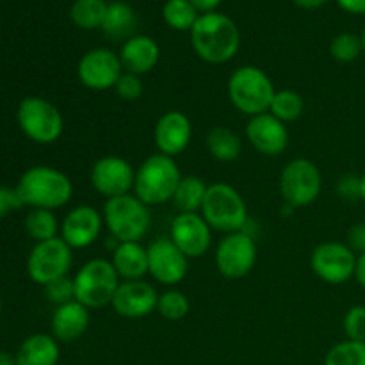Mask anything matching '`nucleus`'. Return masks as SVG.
<instances>
[{"mask_svg":"<svg viewBox=\"0 0 365 365\" xmlns=\"http://www.w3.org/2000/svg\"><path fill=\"white\" fill-rule=\"evenodd\" d=\"M191 45L196 56L210 64H225L237 56L241 32L232 18L223 13L200 14L191 29Z\"/></svg>","mask_w":365,"mask_h":365,"instance_id":"nucleus-1","label":"nucleus"},{"mask_svg":"<svg viewBox=\"0 0 365 365\" xmlns=\"http://www.w3.org/2000/svg\"><path fill=\"white\" fill-rule=\"evenodd\" d=\"M16 191L24 205L56 210L70 203L73 184L70 177L57 168L32 166L20 177Z\"/></svg>","mask_w":365,"mask_h":365,"instance_id":"nucleus-2","label":"nucleus"},{"mask_svg":"<svg viewBox=\"0 0 365 365\" xmlns=\"http://www.w3.org/2000/svg\"><path fill=\"white\" fill-rule=\"evenodd\" d=\"M182 177L173 157L155 153L146 157L135 170L134 195L148 207L164 205L173 200Z\"/></svg>","mask_w":365,"mask_h":365,"instance_id":"nucleus-3","label":"nucleus"},{"mask_svg":"<svg viewBox=\"0 0 365 365\" xmlns=\"http://www.w3.org/2000/svg\"><path fill=\"white\" fill-rule=\"evenodd\" d=\"M228 98L239 113L253 118L269 113L271 102L277 93L269 75L260 68L246 64L230 75L227 84Z\"/></svg>","mask_w":365,"mask_h":365,"instance_id":"nucleus-4","label":"nucleus"},{"mask_svg":"<svg viewBox=\"0 0 365 365\" xmlns=\"http://www.w3.org/2000/svg\"><path fill=\"white\" fill-rule=\"evenodd\" d=\"M200 212L212 230L223 232L225 235L245 230L250 223L245 198L227 182L209 185Z\"/></svg>","mask_w":365,"mask_h":365,"instance_id":"nucleus-5","label":"nucleus"},{"mask_svg":"<svg viewBox=\"0 0 365 365\" xmlns=\"http://www.w3.org/2000/svg\"><path fill=\"white\" fill-rule=\"evenodd\" d=\"M103 225L118 242H141L152 225V214L146 203L135 195L109 198L103 205Z\"/></svg>","mask_w":365,"mask_h":365,"instance_id":"nucleus-6","label":"nucleus"},{"mask_svg":"<svg viewBox=\"0 0 365 365\" xmlns=\"http://www.w3.org/2000/svg\"><path fill=\"white\" fill-rule=\"evenodd\" d=\"M113 262L106 259H93L86 262L73 277L75 299L86 309H103L113 303L114 294L121 284Z\"/></svg>","mask_w":365,"mask_h":365,"instance_id":"nucleus-7","label":"nucleus"},{"mask_svg":"<svg viewBox=\"0 0 365 365\" xmlns=\"http://www.w3.org/2000/svg\"><path fill=\"white\" fill-rule=\"evenodd\" d=\"M16 120L21 132L38 145H52L64 130L61 110L41 96H25L18 106Z\"/></svg>","mask_w":365,"mask_h":365,"instance_id":"nucleus-8","label":"nucleus"},{"mask_svg":"<svg viewBox=\"0 0 365 365\" xmlns=\"http://www.w3.org/2000/svg\"><path fill=\"white\" fill-rule=\"evenodd\" d=\"M323 175L310 159H292L280 175V195L291 209L309 207L319 198Z\"/></svg>","mask_w":365,"mask_h":365,"instance_id":"nucleus-9","label":"nucleus"},{"mask_svg":"<svg viewBox=\"0 0 365 365\" xmlns=\"http://www.w3.org/2000/svg\"><path fill=\"white\" fill-rule=\"evenodd\" d=\"M73 264V250L63 241L53 237L48 241L36 242L27 259L29 278L45 287L50 282L68 277Z\"/></svg>","mask_w":365,"mask_h":365,"instance_id":"nucleus-10","label":"nucleus"},{"mask_svg":"<svg viewBox=\"0 0 365 365\" xmlns=\"http://www.w3.org/2000/svg\"><path fill=\"white\" fill-rule=\"evenodd\" d=\"M257 262L255 235L248 232L227 234L216 248V267L228 280H239L252 273Z\"/></svg>","mask_w":365,"mask_h":365,"instance_id":"nucleus-11","label":"nucleus"},{"mask_svg":"<svg viewBox=\"0 0 365 365\" xmlns=\"http://www.w3.org/2000/svg\"><path fill=\"white\" fill-rule=\"evenodd\" d=\"M310 267L319 280L330 285H341L355 277L356 255L351 246L344 242H321L310 255Z\"/></svg>","mask_w":365,"mask_h":365,"instance_id":"nucleus-12","label":"nucleus"},{"mask_svg":"<svg viewBox=\"0 0 365 365\" xmlns=\"http://www.w3.org/2000/svg\"><path fill=\"white\" fill-rule=\"evenodd\" d=\"M120 53L110 48H93L81 57L77 64V78L91 91H109L123 75Z\"/></svg>","mask_w":365,"mask_h":365,"instance_id":"nucleus-13","label":"nucleus"},{"mask_svg":"<svg viewBox=\"0 0 365 365\" xmlns=\"http://www.w3.org/2000/svg\"><path fill=\"white\" fill-rule=\"evenodd\" d=\"M93 189L109 198L130 195L135 182V170L127 159L120 155H106L96 160L89 173Z\"/></svg>","mask_w":365,"mask_h":365,"instance_id":"nucleus-14","label":"nucleus"},{"mask_svg":"<svg viewBox=\"0 0 365 365\" xmlns=\"http://www.w3.org/2000/svg\"><path fill=\"white\" fill-rule=\"evenodd\" d=\"M189 259L170 237H159L148 246V274L160 285H177L187 277Z\"/></svg>","mask_w":365,"mask_h":365,"instance_id":"nucleus-15","label":"nucleus"},{"mask_svg":"<svg viewBox=\"0 0 365 365\" xmlns=\"http://www.w3.org/2000/svg\"><path fill=\"white\" fill-rule=\"evenodd\" d=\"M170 239L187 259H198L210 250L212 228L202 214H177L171 221Z\"/></svg>","mask_w":365,"mask_h":365,"instance_id":"nucleus-16","label":"nucleus"},{"mask_svg":"<svg viewBox=\"0 0 365 365\" xmlns=\"http://www.w3.org/2000/svg\"><path fill=\"white\" fill-rule=\"evenodd\" d=\"M103 216L91 205L73 207L61 223V237L71 250H84L95 245L102 234Z\"/></svg>","mask_w":365,"mask_h":365,"instance_id":"nucleus-17","label":"nucleus"},{"mask_svg":"<svg viewBox=\"0 0 365 365\" xmlns=\"http://www.w3.org/2000/svg\"><path fill=\"white\" fill-rule=\"evenodd\" d=\"M159 292L146 280L121 282L113 298L114 312L125 319H141L155 312Z\"/></svg>","mask_w":365,"mask_h":365,"instance_id":"nucleus-18","label":"nucleus"},{"mask_svg":"<svg viewBox=\"0 0 365 365\" xmlns=\"http://www.w3.org/2000/svg\"><path fill=\"white\" fill-rule=\"evenodd\" d=\"M246 139L257 152L267 157L282 155L289 146L287 127L271 113L250 118L246 125Z\"/></svg>","mask_w":365,"mask_h":365,"instance_id":"nucleus-19","label":"nucleus"},{"mask_svg":"<svg viewBox=\"0 0 365 365\" xmlns=\"http://www.w3.org/2000/svg\"><path fill=\"white\" fill-rule=\"evenodd\" d=\"M153 139L159 153L177 157L187 150L192 139L191 120L180 110H168L157 121L153 128Z\"/></svg>","mask_w":365,"mask_h":365,"instance_id":"nucleus-20","label":"nucleus"},{"mask_svg":"<svg viewBox=\"0 0 365 365\" xmlns=\"http://www.w3.org/2000/svg\"><path fill=\"white\" fill-rule=\"evenodd\" d=\"M160 57V48L157 41L150 36H132L123 43L120 52L123 70L143 77L157 66Z\"/></svg>","mask_w":365,"mask_h":365,"instance_id":"nucleus-21","label":"nucleus"},{"mask_svg":"<svg viewBox=\"0 0 365 365\" xmlns=\"http://www.w3.org/2000/svg\"><path fill=\"white\" fill-rule=\"evenodd\" d=\"M89 309H86L77 299L57 307L52 316V335L59 342H75L88 331L89 327Z\"/></svg>","mask_w":365,"mask_h":365,"instance_id":"nucleus-22","label":"nucleus"},{"mask_svg":"<svg viewBox=\"0 0 365 365\" xmlns=\"http://www.w3.org/2000/svg\"><path fill=\"white\" fill-rule=\"evenodd\" d=\"M110 262L123 282L143 280L148 274V248L141 242H118Z\"/></svg>","mask_w":365,"mask_h":365,"instance_id":"nucleus-23","label":"nucleus"},{"mask_svg":"<svg viewBox=\"0 0 365 365\" xmlns=\"http://www.w3.org/2000/svg\"><path fill=\"white\" fill-rule=\"evenodd\" d=\"M16 365H57L59 341L53 335L34 334L25 339L16 351Z\"/></svg>","mask_w":365,"mask_h":365,"instance_id":"nucleus-24","label":"nucleus"},{"mask_svg":"<svg viewBox=\"0 0 365 365\" xmlns=\"http://www.w3.org/2000/svg\"><path fill=\"white\" fill-rule=\"evenodd\" d=\"M135 25H138V18H135L130 4L123 2V0H113L107 4V13L100 29L106 32L107 38L127 41L134 34Z\"/></svg>","mask_w":365,"mask_h":365,"instance_id":"nucleus-25","label":"nucleus"},{"mask_svg":"<svg viewBox=\"0 0 365 365\" xmlns=\"http://www.w3.org/2000/svg\"><path fill=\"white\" fill-rule=\"evenodd\" d=\"M207 150L220 163H234L242 152V141L237 132L228 127H214L207 132Z\"/></svg>","mask_w":365,"mask_h":365,"instance_id":"nucleus-26","label":"nucleus"},{"mask_svg":"<svg viewBox=\"0 0 365 365\" xmlns=\"http://www.w3.org/2000/svg\"><path fill=\"white\" fill-rule=\"evenodd\" d=\"M207 189H209V185L205 184V180L196 177V175L182 177L180 184H178L177 191H175L173 200H171L178 214H191L202 210Z\"/></svg>","mask_w":365,"mask_h":365,"instance_id":"nucleus-27","label":"nucleus"},{"mask_svg":"<svg viewBox=\"0 0 365 365\" xmlns=\"http://www.w3.org/2000/svg\"><path fill=\"white\" fill-rule=\"evenodd\" d=\"M25 230L29 237L34 239L36 242L48 241V239L59 237L61 223L53 210L46 209H32L25 217Z\"/></svg>","mask_w":365,"mask_h":365,"instance_id":"nucleus-28","label":"nucleus"},{"mask_svg":"<svg viewBox=\"0 0 365 365\" xmlns=\"http://www.w3.org/2000/svg\"><path fill=\"white\" fill-rule=\"evenodd\" d=\"M107 13L106 0H75L70 7V18L78 29L93 31L102 27Z\"/></svg>","mask_w":365,"mask_h":365,"instance_id":"nucleus-29","label":"nucleus"},{"mask_svg":"<svg viewBox=\"0 0 365 365\" xmlns=\"http://www.w3.org/2000/svg\"><path fill=\"white\" fill-rule=\"evenodd\" d=\"M163 18L168 27L191 32L200 13L189 0H168L163 7Z\"/></svg>","mask_w":365,"mask_h":365,"instance_id":"nucleus-30","label":"nucleus"},{"mask_svg":"<svg viewBox=\"0 0 365 365\" xmlns=\"http://www.w3.org/2000/svg\"><path fill=\"white\" fill-rule=\"evenodd\" d=\"M303 110H305L303 96L294 89H280V91L274 93L269 107V113L284 123L296 121L302 116Z\"/></svg>","mask_w":365,"mask_h":365,"instance_id":"nucleus-31","label":"nucleus"},{"mask_svg":"<svg viewBox=\"0 0 365 365\" xmlns=\"http://www.w3.org/2000/svg\"><path fill=\"white\" fill-rule=\"evenodd\" d=\"M155 310L159 312L160 317H164V319L180 321L189 314L191 303H189V298L184 292L177 291V289H170V291L159 294Z\"/></svg>","mask_w":365,"mask_h":365,"instance_id":"nucleus-32","label":"nucleus"},{"mask_svg":"<svg viewBox=\"0 0 365 365\" xmlns=\"http://www.w3.org/2000/svg\"><path fill=\"white\" fill-rule=\"evenodd\" d=\"M324 365H365V342H339L328 351Z\"/></svg>","mask_w":365,"mask_h":365,"instance_id":"nucleus-33","label":"nucleus"},{"mask_svg":"<svg viewBox=\"0 0 365 365\" xmlns=\"http://www.w3.org/2000/svg\"><path fill=\"white\" fill-rule=\"evenodd\" d=\"M362 52L360 36L353 34V32H341L330 43V56L337 63H353L359 59Z\"/></svg>","mask_w":365,"mask_h":365,"instance_id":"nucleus-34","label":"nucleus"},{"mask_svg":"<svg viewBox=\"0 0 365 365\" xmlns=\"http://www.w3.org/2000/svg\"><path fill=\"white\" fill-rule=\"evenodd\" d=\"M45 296L48 298L50 303L61 307L75 299V285L73 278L61 277L57 280L50 282L45 285Z\"/></svg>","mask_w":365,"mask_h":365,"instance_id":"nucleus-35","label":"nucleus"},{"mask_svg":"<svg viewBox=\"0 0 365 365\" xmlns=\"http://www.w3.org/2000/svg\"><path fill=\"white\" fill-rule=\"evenodd\" d=\"M344 334L348 341L365 342V307L355 305L344 316Z\"/></svg>","mask_w":365,"mask_h":365,"instance_id":"nucleus-36","label":"nucleus"},{"mask_svg":"<svg viewBox=\"0 0 365 365\" xmlns=\"http://www.w3.org/2000/svg\"><path fill=\"white\" fill-rule=\"evenodd\" d=\"M114 91L125 102H135V100L141 98L143 95V81L139 75L128 73L123 71V75L120 77V81L114 86Z\"/></svg>","mask_w":365,"mask_h":365,"instance_id":"nucleus-37","label":"nucleus"},{"mask_svg":"<svg viewBox=\"0 0 365 365\" xmlns=\"http://www.w3.org/2000/svg\"><path fill=\"white\" fill-rule=\"evenodd\" d=\"M24 202H21L20 195H18L16 187H6V185H0V220H4L6 216H9L14 210L21 209Z\"/></svg>","mask_w":365,"mask_h":365,"instance_id":"nucleus-38","label":"nucleus"},{"mask_svg":"<svg viewBox=\"0 0 365 365\" xmlns=\"http://www.w3.org/2000/svg\"><path fill=\"white\" fill-rule=\"evenodd\" d=\"M337 191L342 198L346 200H356L360 198V177H353V175H346L339 180Z\"/></svg>","mask_w":365,"mask_h":365,"instance_id":"nucleus-39","label":"nucleus"},{"mask_svg":"<svg viewBox=\"0 0 365 365\" xmlns=\"http://www.w3.org/2000/svg\"><path fill=\"white\" fill-rule=\"evenodd\" d=\"M348 237H349V246H351L353 252L364 253L365 252V221L364 223H359L355 225V227H351Z\"/></svg>","mask_w":365,"mask_h":365,"instance_id":"nucleus-40","label":"nucleus"},{"mask_svg":"<svg viewBox=\"0 0 365 365\" xmlns=\"http://www.w3.org/2000/svg\"><path fill=\"white\" fill-rule=\"evenodd\" d=\"M189 2L196 7L198 13L207 14V13H214L223 0H189Z\"/></svg>","mask_w":365,"mask_h":365,"instance_id":"nucleus-41","label":"nucleus"},{"mask_svg":"<svg viewBox=\"0 0 365 365\" xmlns=\"http://www.w3.org/2000/svg\"><path fill=\"white\" fill-rule=\"evenodd\" d=\"M337 4L351 14H365V0H337Z\"/></svg>","mask_w":365,"mask_h":365,"instance_id":"nucleus-42","label":"nucleus"},{"mask_svg":"<svg viewBox=\"0 0 365 365\" xmlns=\"http://www.w3.org/2000/svg\"><path fill=\"white\" fill-rule=\"evenodd\" d=\"M355 278L360 285L365 289V252L356 257V267H355Z\"/></svg>","mask_w":365,"mask_h":365,"instance_id":"nucleus-43","label":"nucleus"},{"mask_svg":"<svg viewBox=\"0 0 365 365\" xmlns=\"http://www.w3.org/2000/svg\"><path fill=\"white\" fill-rule=\"evenodd\" d=\"M292 2L302 9H317V7H323L328 0H292Z\"/></svg>","mask_w":365,"mask_h":365,"instance_id":"nucleus-44","label":"nucleus"},{"mask_svg":"<svg viewBox=\"0 0 365 365\" xmlns=\"http://www.w3.org/2000/svg\"><path fill=\"white\" fill-rule=\"evenodd\" d=\"M0 365H16V356L0 351Z\"/></svg>","mask_w":365,"mask_h":365,"instance_id":"nucleus-45","label":"nucleus"},{"mask_svg":"<svg viewBox=\"0 0 365 365\" xmlns=\"http://www.w3.org/2000/svg\"><path fill=\"white\" fill-rule=\"evenodd\" d=\"M360 198L365 202V171L362 173V177H360Z\"/></svg>","mask_w":365,"mask_h":365,"instance_id":"nucleus-46","label":"nucleus"},{"mask_svg":"<svg viewBox=\"0 0 365 365\" xmlns=\"http://www.w3.org/2000/svg\"><path fill=\"white\" fill-rule=\"evenodd\" d=\"M360 41H362V50H364V53H365V29L362 31V36H360Z\"/></svg>","mask_w":365,"mask_h":365,"instance_id":"nucleus-47","label":"nucleus"},{"mask_svg":"<svg viewBox=\"0 0 365 365\" xmlns=\"http://www.w3.org/2000/svg\"><path fill=\"white\" fill-rule=\"evenodd\" d=\"M0 312H2V298H0Z\"/></svg>","mask_w":365,"mask_h":365,"instance_id":"nucleus-48","label":"nucleus"}]
</instances>
